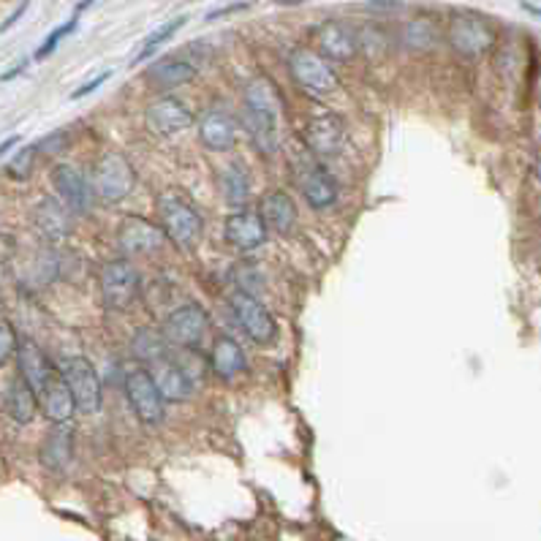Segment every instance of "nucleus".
Returning a JSON list of instances; mask_svg holds the SVG:
<instances>
[{"label": "nucleus", "instance_id": "f257e3e1", "mask_svg": "<svg viewBox=\"0 0 541 541\" xmlns=\"http://www.w3.org/2000/svg\"><path fill=\"white\" fill-rule=\"evenodd\" d=\"M158 223H161L164 237L180 250H193L201 242L204 220L199 209L180 193L169 190L158 196Z\"/></svg>", "mask_w": 541, "mask_h": 541}, {"label": "nucleus", "instance_id": "f03ea898", "mask_svg": "<svg viewBox=\"0 0 541 541\" xmlns=\"http://www.w3.org/2000/svg\"><path fill=\"white\" fill-rule=\"evenodd\" d=\"M495 27L479 16V14H471V11H460L449 19V27H446V41L449 46L465 57V60H476V57H485L493 46H495Z\"/></svg>", "mask_w": 541, "mask_h": 541}, {"label": "nucleus", "instance_id": "7ed1b4c3", "mask_svg": "<svg viewBox=\"0 0 541 541\" xmlns=\"http://www.w3.org/2000/svg\"><path fill=\"white\" fill-rule=\"evenodd\" d=\"M291 175L300 193L308 199L313 209H330L338 201V185L332 180V175L311 153H300L291 158Z\"/></svg>", "mask_w": 541, "mask_h": 541}, {"label": "nucleus", "instance_id": "20e7f679", "mask_svg": "<svg viewBox=\"0 0 541 541\" xmlns=\"http://www.w3.org/2000/svg\"><path fill=\"white\" fill-rule=\"evenodd\" d=\"M302 139H305V148L313 158L330 161V158L341 156V150L346 145V128H343L341 117L332 115L330 109H316L305 120Z\"/></svg>", "mask_w": 541, "mask_h": 541}, {"label": "nucleus", "instance_id": "39448f33", "mask_svg": "<svg viewBox=\"0 0 541 541\" xmlns=\"http://www.w3.org/2000/svg\"><path fill=\"white\" fill-rule=\"evenodd\" d=\"M57 370L74 397L77 411L96 413L101 408V378L96 367L85 357H63L57 362Z\"/></svg>", "mask_w": 541, "mask_h": 541}, {"label": "nucleus", "instance_id": "423d86ee", "mask_svg": "<svg viewBox=\"0 0 541 541\" xmlns=\"http://www.w3.org/2000/svg\"><path fill=\"white\" fill-rule=\"evenodd\" d=\"M289 74L311 96H330L341 85L332 66L313 49H294L289 55Z\"/></svg>", "mask_w": 541, "mask_h": 541}, {"label": "nucleus", "instance_id": "0eeeda50", "mask_svg": "<svg viewBox=\"0 0 541 541\" xmlns=\"http://www.w3.org/2000/svg\"><path fill=\"white\" fill-rule=\"evenodd\" d=\"M229 308L240 324V330L259 346H270L278 338V322L272 319V313L261 305V300L256 294L248 291H234L229 300Z\"/></svg>", "mask_w": 541, "mask_h": 541}, {"label": "nucleus", "instance_id": "6e6552de", "mask_svg": "<svg viewBox=\"0 0 541 541\" xmlns=\"http://www.w3.org/2000/svg\"><path fill=\"white\" fill-rule=\"evenodd\" d=\"M93 193L104 201V204H117L123 199H128V193L137 185V175L128 164L126 156L120 153H107L93 172Z\"/></svg>", "mask_w": 541, "mask_h": 541}, {"label": "nucleus", "instance_id": "1a4fd4ad", "mask_svg": "<svg viewBox=\"0 0 541 541\" xmlns=\"http://www.w3.org/2000/svg\"><path fill=\"white\" fill-rule=\"evenodd\" d=\"M139 272L126 261L115 259L101 270V302L109 311H128L139 297Z\"/></svg>", "mask_w": 541, "mask_h": 541}, {"label": "nucleus", "instance_id": "9d476101", "mask_svg": "<svg viewBox=\"0 0 541 541\" xmlns=\"http://www.w3.org/2000/svg\"><path fill=\"white\" fill-rule=\"evenodd\" d=\"M126 394L128 403L134 408V413L139 416L142 424H161L167 416V400L161 397L150 370L134 367L126 375Z\"/></svg>", "mask_w": 541, "mask_h": 541}, {"label": "nucleus", "instance_id": "9b49d317", "mask_svg": "<svg viewBox=\"0 0 541 541\" xmlns=\"http://www.w3.org/2000/svg\"><path fill=\"white\" fill-rule=\"evenodd\" d=\"M207 330H209V316L204 313V308L196 302H188L167 316L161 332L169 343H175L180 349H199Z\"/></svg>", "mask_w": 541, "mask_h": 541}, {"label": "nucleus", "instance_id": "f8f14e48", "mask_svg": "<svg viewBox=\"0 0 541 541\" xmlns=\"http://www.w3.org/2000/svg\"><path fill=\"white\" fill-rule=\"evenodd\" d=\"M267 226L259 218V212L253 209H234L226 223H223V237L229 242V248L240 250V253H250L256 248H261L267 242Z\"/></svg>", "mask_w": 541, "mask_h": 541}, {"label": "nucleus", "instance_id": "ddd939ff", "mask_svg": "<svg viewBox=\"0 0 541 541\" xmlns=\"http://www.w3.org/2000/svg\"><path fill=\"white\" fill-rule=\"evenodd\" d=\"M145 120H148L150 131L158 137H175L193 126V115H190L188 104L175 96H161L153 104H148Z\"/></svg>", "mask_w": 541, "mask_h": 541}, {"label": "nucleus", "instance_id": "4468645a", "mask_svg": "<svg viewBox=\"0 0 541 541\" xmlns=\"http://www.w3.org/2000/svg\"><path fill=\"white\" fill-rule=\"evenodd\" d=\"M316 44H319V55L330 63H352L360 55V38L357 33L343 25V22H324L316 33Z\"/></svg>", "mask_w": 541, "mask_h": 541}, {"label": "nucleus", "instance_id": "2eb2a0df", "mask_svg": "<svg viewBox=\"0 0 541 541\" xmlns=\"http://www.w3.org/2000/svg\"><path fill=\"white\" fill-rule=\"evenodd\" d=\"M52 185L60 196V201L71 209L85 215L93 204V185L85 180V175L79 169H74L71 164H57L52 169Z\"/></svg>", "mask_w": 541, "mask_h": 541}, {"label": "nucleus", "instance_id": "dca6fc26", "mask_svg": "<svg viewBox=\"0 0 541 541\" xmlns=\"http://www.w3.org/2000/svg\"><path fill=\"white\" fill-rule=\"evenodd\" d=\"M199 142L212 153H229L237 145V120L223 109H207L199 117Z\"/></svg>", "mask_w": 541, "mask_h": 541}, {"label": "nucleus", "instance_id": "f3484780", "mask_svg": "<svg viewBox=\"0 0 541 541\" xmlns=\"http://www.w3.org/2000/svg\"><path fill=\"white\" fill-rule=\"evenodd\" d=\"M259 218L264 220L267 231L275 234H291L297 229V204L286 190H267L259 199Z\"/></svg>", "mask_w": 541, "mask_h": 541}, {"label": "nucleus", "instance_id": "a211bd4d", "mask_svg": "<svg viewBox=\"0 0 541 541\" xmlns=\"http://www.w3.org/2000/svg\"><path fill=\"white\" fill-rule=\"evenodd\" d=\"M164 231L158 226H153L150 220L142 218H128L120 229H117V245L123 253L128 256H142V253H153L164 245Z\"/></svg>", "mask_w": 541, "mask_h": 541}, {"label": "nucleus", "instance_id": "6ab92c4d", "mask_svg": "<svg viewBox=\"0 0 541 541\" xmlns=\"http://www.w3.org/2000/svg\"><path fill=\"white\" fill-rule=\"evenodd\" d=\"M38 397V408L44 411V416L52 422V424H68L77 413V405H74V397L60 375V370L41 386V392L36 394Z\"/></svg>", "mask_w": 541, "mask_h": 541}, {"label": "nucleus", "instance_id": "aec40b11", "mask_svg": "<svg viewBox=\"0 0 541 541\" xmlns=\"http://www.w3.org/2000/svg\"><path fill=\"white\" fill-rule=\"evenodd\" d=\"M240 126L261 156H270V153L278 150V115L261 112V109H253V107H242Z\"/></svg>", "mask_w": 541, "mask_h": 541}, {"label": "nucleus", "instance_id": "412c9836", "mask_svg": "<svg viewBox=\"0 0 541 541\" xmlns=\"http://www.w3.org/2000/svg\"><path fill=\"white\" fill-rule=\"evenodd\" d=\"M16 364H19V378L38 394L41 386L57 373V367L46 360V354L33 343V341H19L16 346Z\"/></svg>", "mask_w": 541, "mask_h": 541}, {"label": "nucleus", "instance_id": "4be33fe9", "mask_svg": "<svg viewBox=\"0 0 541 541\" xmlns=\"http://www.w3.org/2000/svg\"><path fill=\"white\" fill-rule=\"evenodd\" d=\"M33 223L46 240H66L71 234V209L60 199H41L33 207Z\"/></svg>", "mask_w": 541, "mask_h": 541}, {"label": "nucleus", "instance_id": "5701e85b", "mask_svg": "<svg viewBox=\"0 0 541 541\" xmlns=\"http://www.w3.org/2000/svg\"><path fill=\"white\" fill-rule=\"evenodd\" d=\"M145 77L156 90H161L167 96V90L182 87L196 77V66L190 60H182V57H164L158 63H153Z\"/></svg>", "mask_w": 541, "mask_h": 541}, {"label": "nucleus", "instance_id": "b1692460", "mask_svg": "<svg viewBox=\"0 0 541 541\" xmlns=\"http://www.w3.org/2000/svg\"><path fill=\"white\" fill-rule=\"evenodd\" d=\"M150 375H153V381H156V386H158V392H161V397L167 403H185L190 397V392H193L188 373L182 370L180 364H175V362H156L153 370H150Z\"/></svg>", "mask_w": 541, "mask_h": 541}, {"label": "nucleus", "instance_id": "393cba45", "mask_svg": "<svg viewBox=\"0 0 541 541\" xmlns=\"http://www.w3.org/2000/svg\"><path fill=\"white\" fill-rule=\"evenodd\" d=\"M209 367H212V373H215L218 378L231 381L234 375H240V373L248 367V360H245L242 346H240L231 335H220V338H215V343H212Z\"/></svg>", "mask_w": 541, "mask_h": 541}, {"label": "nucleus", "instance_id": "a878e982", "mask_svg": "<svg viewBox=\"0 0 541 541\" xmlns=\"http://www.w3.org/2000/svg\"><path fill=\"white\" fill-rule=\"evenodd\" d=\"M71 454H74V438L68 424H55L41 444V465L49 471H63L71 463Z\"/></svg>", "mask_w": 541, "mask_h": 541}, {"label": "nucleus", "instance_id": "bb28decb", "mask_svg": "<svg viewBox=\"0 0 541 541\" xmlns=\"http://www.w3.org/2000/svg\"><path fill=\"white\" fill-rule=\"evenodd\" d=\"M5 411H8V416L16 424H30L36 419L38 397H36V392L19 375H14L8 381V386H5Z\"/></svg>", "mask_w": 541, "mask_h": 541}, {"label": "nucleus", "instance_id": "cd10ccee", "mask_svg": "<svg viewBox=\"0 0 541 541\" xmlns=\"http://www.w3.org/2000/svg\"><path fill=\"white\" fill-rule=\"evenodd\" d=\"M403 41H405V46H411V49H416V52H430V49H435L438 41H441V27H438V22L430 19V16H416V19H411V22L405 25Z\"/></svg>", "mask_w": 541, "mask_h": 541}, {"label": "nucleus", "instance_id": "c85d7f7f", "mask_svg": "<svg viewBox=\"0 0 541 541\" xmlns=\"http://www.w3.org/2000/svg\"><path fill=\"white\" fill-rule=\"evenodd\" d=\"M220 196L229 207L234 209H245L248 204V196H250V182L242 167L231 164L220 172Z\"/></svg>", "mask_w": 541, "mask_h": 541}, {"label": "nucleus", "instance_id": "c756f323", "mask_svg": "<svg viewBox=\"0 0 541 541\" xmlns=\"http://www.w3.org/2000/svg\"><path fill=\"white\" fill-rule=\"evenodd\" d=\"M167 343L169 341L164 338V332L150 330V327H139L137 335H134V341H131V352H134L137 360L156 364V362H161L167 357Z\"/></svg>", "mask_w": 541, "mask_h": 541}, {"label": "nucleus", "instance_id": "7c9ffc66", "mask_svg": "<svg viewBox=\"0 0 541 541\" xmlns=\"http://www.w3.org/2000/svg\"><path fill=\"white\" fill-rule=\"evenodd\" d=\"M242 107H253V109L278 115V93H275V85H272L267 77L250 79V82L245 85V93H242Z\"/></svg>", "mask_w": 541, "mask_h": 541}, {"label": "nucleus", "instance_id": "2f4dec72", "mask_svg": "<svg viewBox=\"0 0 541 541\" xmlns=\"http://www.w3.org/2000/svg\"><path fill=\"white\" fill-rule=\"evenodd\" d=\"M185 19L188 16H175V19H169V22H164L158 30H153L148 38H145V44H142V49H139V55L134 57V66H139V63H145L161 44H167V41H172V36L180 30L182 25H185Z\"/></svg>", "mask_w": 541, "mask_h": 541}, {"label": "nucleus", "instance_id": "473e14b6", "mask_svg": "<svg viewBox=\"0 0 541 541\" xmlns=\"http://www.w3.org/2000/svg\"><path fill=\"white\" fill-rule=\"evenodd\" d=\"M33 167H36V145L30 148H22L8 164H5V175L11 180H27L33 175Z\"/></svg>", "mask_w": 541, "mask_h": 541}, {"label": "nucleus", "instance_id": "72a5a7b5", "mask_svg": "<svg viewBox=\"0 0 541 541\" xmlns=\"http://www.w3.org/2000/svg\"><path fill=\"white\" fill-rule=\"evenodd\" d=\"M77 25H79V19L74 16V19L63 22L60 27H55V30H52V33H49V36L44 38V44H41V46L36 49V60H44V57H49V55H52V52L57 49V44H60V41H63L66 36H71V33L77 30Z\"/></svg>", "mask_w": 541, "mask_h": 541}, {"label": "nucleus", "instance_id": "f704fd0d", "mask_svg": "<svg viewBox=\"0 0 541 541\" xmlns=\"http://www.w3.org/2000/svg\"><path fill=\"white\" fill-rule=\"evenodd\" d=\"M16 346H19V341H16L14 327L5 319H0V367H5L16 357Z\"/></svg>", "mask_w": 541, "mask_h": 541}, {"label": "nucleus", "instance_id": "c9c22d12", "mask_svg": "<svg viewBox=\"0 0 541 541\" xmlns=\"http://www.w3.org/2000/svg\"><path fill=\"white\" fill-rule=\"evenodd\" d=\"M66 134L63 131H55V134H49L46 139H41L38 145H36V153H49V156H57V153H63L66 150Z\"/></svg>", "mask_w": 541, "mask_h": 541}, {"label": "nucleus", "instance_id": "e433bc0d", "mask_svg": "<svg viewBox=\"0 0 541 541\" xmlns=\"http://www.w3.org/2000/svg\"><path fill=\"white\" fill-rule=\"evenodd\" d=\"M112 77V71H104V74H98V77H93L90 82H85L82 87H77L74 93H71V98H85V96H90L93 90H98L107 79Z\"/></svg>", "mask_w": 541, "mask_h": 541}, {"label": "nucleus", "instance_id": "4c0bfd02", "mask_svg": "<svg viewBox=\"0 0 541 541\" xmlns=\"http://www.w3.org/2000/svg\"><path fill=\"white\" fill-rule=\"evenodd\" d=\"M27 5H30V0H22V3H19V5H16V8H14L11 14H8V19H5V22L0 25V33H5V30H11V27H14V25L19 22V16H22V14L27 11Z\"/></svg>", "mask_w": 541, "mask_h": 541}, {"label": "nucleus", "instance_id": "58836bf2", "mask_svg": "<svg viewBox=\"0 0 541 541\" xmlns=\"http://www.w3.org/2000/svg\"><path fill=\"white\" fill-rule=\"evenodd\" d=\"M248 8V3H229V5H220V8H215V11H207V22L209 19H218V16H226V14H234V11H245Z\"/></svg>", "mask_w": 541, "mask_h": 541}, {"label": "nucleus", "instance_id": "ea45409f", "mask_svg": "<svg viewBox=\"0 0 541 541\" xmlns=\"http://www.w3.org/2000/svg\"><path fill=\"white\" fill-rule=\"evenodd\" d=\"M367 8H373V11H397L403 5L394 3V0H373V3H367Z\"/></svg>", "mask_w": 541, "mask_h": 541}, {"label": "nucleus", "instance_id": "a19ab883", "mask_svg": "<svg viewBox=\"0 0 541 541\" xmlns=\"http://www.w3.org/2000/svg\"><path fill=\"white\" fill-rule=\"evenodd\" d=\"M27 66V60H19L11 71H5V74H0V82H8V79H14V77H19L22 74V68Z\"/></svg>", "mask_w": 541, "mask_h": 541}, {"label": "nucleus", "instance_id": "79ce46f5", "mask_svg": "<svg viewBox=\"0 0 541 541\" xmlns=\"http://www.w3.org/2000/svg\"><path fill=\"white\" fill-rule=\"evenodd\" d=\"M16 145H19V137H8V139H3V142H0V158H3V156H8Z\"/></svg>", "mask_w": 541, "mask_h": 541}, {"label": "nucleus", "instance_id": "37998d69", "mask_svg": "<svg viewBox=\"0 0 541 541\" xmlns=\"http://www.w3.org/2000/svg\"><path fill=\"white\" fill-rule=\"evenodd\" d=\"M523 8H526L528 14H534V16H539L541 19V5H534V3H523Z\"/></svg>", "mask_w": 541, "mask_h": 541}, {"label": "nucleus", "instance_id": "c03bdc74", "mask_svg": "<svg viewBox=\"0 0 541 541\" xmlns=\"http://www.w3.org/2000/svg\"><path fill=\"white\" fill-rule=\"evenodd\" d=\"M93 3H96V0H82V3H77V14H82V11H85V8H90Z\"/></svg>", "mask_w": 541, "mask_h": 541}]
</instances>
